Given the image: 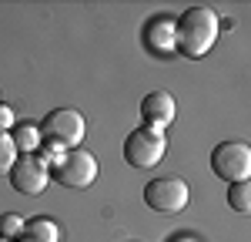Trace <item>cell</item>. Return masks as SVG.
Segmentation results:
<instances>
[{
  "label": "cell",
  "mask_w": 251,
  "mask_h": 242,
  "mask_svg": "<svg viewBox=\"0 0 251 242\" xmlns=\"http://www.w3.org/2000/svg\"><path fill=\"white\" fill-rule=\"evenodd\" d=\"M60 229L54 219H30L24 222V232H20V239L24 242H57Z\"/></svg>",
  "instance_id": "cell-10"
},
{
  "label": "cell",
  "mask_w": 251,
  "mask_h": 242,
  "mask_svg": "<svg viewBox=\"0 0 251 242\" xmlns=\"http://www.w3.org/2000/svg\"><path fill=\"white\" fill-rule=\"evenodd\" d=\"M218 30H221V20L211 7H191L181 14V20H174V47L184 58L198 60L214 47Z\"/></svg>",
  "instance_id": "cell-1"
},
{
  "label": "cell",
  "mask_w": 251,
  "mask_h": 242,
  "mask_svg": "<svg viewBox=\"0 0 251 242\" xmlns=\"http://www.w3.org/2000/svg\"><path fill=\"white\" fill-rule=\"evenodd\" d=\"M174 115H177V104H174V98L168 91H151V94H144V101H141V118H144L148 128H154V131L168 128L174 121Z\"/></svg>",
  "instance_id": "cell-8"
},
{
  "label": "cell",
  "mask_w": 251,
  "mask_h": 242,
  "mask_svg": "<svg viewBox=\"0 0 251 242\" xmlns=\"http://www.w3.org/2000/svg\"><path fill=\"white\" fill-rule=\"evenodd\" d=\"M228 202L234 212H251V182H231Z\"/></svg>",
  "instance_id": "cell-12"
},
{
  "label": "cell",
  "mask_w": 251,
  "mask_h": 242,
  "mask_svg": "<svg viewBox=\"0 0 251 242\" xmlns=\"http://www.w3.org/2000/svg\"><path fill=\"white\" fill-rule=\"evenodd\" d=\"M144 37L151 40L154 51H171V47H174V20L168 17V14H157L154 20H148Z\"/></svg>",
  "instance_id": "cell-9"
},
{
  "label": "cell",
  "mask_w": 251,
  "mask_h": 242,
  "mask_svg": "<svg viewBox=\"0 0 251 242\" xmlns=\"http://www.w3.org/2000/svg\"><path fill=\"white\" fill-rule=\"evenodd\" d=\"M164 148H168L164 135L148 128V124H141V128H134L124 138V161L131 168H137V172H148V168H154L157 161L164 158Z\"/></svg>",
  "instance_id": "cell-4"
},
{
  "label": "cell",
  "mask_w": 251,
  "mask_h": 242,
  "mask_svg": "<svg viewBox=\"0 0 251 242\" xmlns=\"http://www.w3.org/2000/svg\"><path fill=\"white\" fill-rule=\"evenodd\" d=\"M17 118H14V111L7 108V104H0V131H7V128H14Z\"/></svg>",
  "instance_id": "cell-15"
},
{
  "label": "cell",
  "mask_w": 251,
  "mask_h": 242,
  "mask_svg": "<svg viewBox=\"0 0 251 242\" xmlns=\"http://www.w3.org/2000/svg\"><path fill=\"white\" fill-rule=\"evenodd\" d=\"M37 128H40V145H44L54 158H57L60 148H77L80 138H84V131H87L84 115L74 111V108H57V111H50Z\"/></svg>",
  "instance_id": "cell-2"
},
{
  "label": "cell",
  "mask_w": 251,
  "mask_h": 242,
  "mask_svg": "<svg viewBox=\"0 0 251 242\" xmlns=\"http://www.w3.org/2000/svg\"><path fill=\"white\" fill-rule=\"evenodd\" d=\"M17 155L20 151L14 148V141H10V131H0V175H10Z\"/></svg>",
  "instance_id": "cell-13"
},
{
  "label": "cell",
  "mask_w": 251,
  "mask_h": 242,
  "mask_svg": "<svg viewBox=\"0 0 251 242\" xmlns=\"http://www.w3.org/2000/svg\"><path fill=\"white\" fill-rule=\"evenodd\" d=\"M188 199H191L188 182L177 179V175H161V179H151L144 185V202H148L154 212H164V215L181 212V209L188 205Z\"/></svg>",
  "instance_id": "cell-6"
},
{
  "label": "cell",
  "mask_w": 251,
  "mask_h": 242,
  "mask_svg": "<svg viewBox=\"0 0 251 242\" xmlns=\"http://www.w3.org/2000/svg\"><path fill=\"white\" fill-rule=\"evenodd\" d=\"M211 172L221 182H248L251 175V148L245 141H221L211 151Z\"/></svg>",
  "instance_id": "cell-5"
},
{
  "label": "cell",
  "mask_w": 251,
  "mask_h": 242,
  "mask_svg": "<svg viewBox=\"0 0 251 242\" xmlns=\"http://www.w3.org/2000/svg\"><path fill=\"white\" fill-rule=\"evenodd\" d=\"M0 242H10V239H0Z\"/></svg>",
  "instance_id": "cell-16"
},
{
  "label": "cell",
  "mask_w": 251,
  "mask_h": 242,
  "mask_svg": "<svg viewBox=\"0 0 251 242\" xmlns=\"http://www.w3.org/2000/svg\"><path fill=\"white\" fill-rule=\"evenodd\" d=\"M50 179H57L67 188H87L97 179V158L91 151H84V148H67L64 155L54 158Z\"/></svg>",
  "instance_id": "cell-3"
},
{
  "label": "cell",
  "mask_w": 251,
  "mask_h": 242,
  "mask_svg": "<svg viewBox=\"0 0 251 242\" xmlns=\"http://www.w3.org/2000/svg\"><path fill=\"white\" fill-rule=\"evenodd\" d=\"M50 182V165L40 155H17L14 168H10V185L20 195H40Z\"/></svg>",
  "instance_id": "cell-7"
},
{
  "label": "cell",
  "mask_w": 251,
  "mask_h": 242,
  "mask_svg": "<svg viewBox=\"0 0 251 242\" xmlns=\"http://www.w3.org/2000/svg\"><path fill=\"white\" fill-rule=\"evenodd\" d=\"M10 141H14V148H17L20 155H34V148H40V128L20 121V124L10 128Z\"/></svg>",
  "instance_id": "cell-11"
},
{
  "label": "cell",
  "mask_w": 251,
  "mask_h": 242,
  "mask_svg": "<svg viewBox=\"0 0 251 242\" xmlns=\"http://www.w3.org/2000/svg\"><path fill=\"white\" fill-rule=\"evenodd\" d=\"M20 232H24V219L20 215H14V212L0 215V239H20Z\"/></svg>",
  "instance_id": "cell-14"
}]
</instances>
